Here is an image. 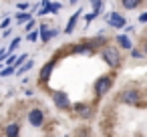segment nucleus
<instances>
[{"mask_svg": "<svg viewBox=\"0 0 147 137\" xmlns=\"http://www.w3.org/2000/svg\"><path fill=\"white\" fill-rule=\"evenodd\" d=\"M101 59H103L111 69H117V67L121 65V53H119L117 47H105V49L101 51Z\"/></svg>", "mask_w": 147, "mask_h": 137, "instance_id": "nucleus-1", "label": "nucleus"}, {"mask_svg": "<svg viewBox=\"0 0 147 137\" xmlns=\"http://www.w3.org/2000/svg\"><path fill=\"white\" fill-rule=\"evenodd\" d=\"M111 87H113V75H103V77H99L95 81L93 91H95L97 97H103V95H107L111 91Z\"/></svg>", "mask_w": 147, "mask_h": 137, "instance_id": "nucleus-2", "label": "nucleus"}, {"mask_svg": "<svg viewBox=\"0 0 147 137\" xmlns=\"http://www.w3.org/2000/svg\"><path fill=\"white\" fill-rule=\"evenodd\" d=\"M53 103L61 111H69L71 109V99H69V95L65 91H53Z\"/></svg>", "mask_w": 147, "mask_h": 137, "instance_id": "nucleus-3", "label": "nucleus"}, {"mask_svg": "<svg viewBox=\"0 0 147 137\" xmlns=\"http://www.w3.org/2000/svg\"><path fill=\"white\" fill-rule=\"evenodd\" d=\"M139 99H141V95H139L137 89H127V91H123L121 97H119V101L125 103V105H137Z\"/></svg>", "mask_w": 147, "mask_h": 137, "instance_id": "nucleus-4", "label": "nucleus"}, {"mask_svg": "<svg viewBox=\"0 0 147 137\" xmlns=\"http://www.w3.org/2000/svg\"><path fill=\"white\" fill-rule=\"evenodd\" d=\"M28 123H30L32 127H40V125L45 123V113H42V109H38V107L30 109V111H28Z\"/></svg>", "mask_w": 147, "mask_h": 137, "instance_id": "nucleus-5", "label": "nucleus"}, {"mask_svg": "<svg viewBox=\"0 0 147 137\" xmlns=\"http://www.w3.org/2000/svg\"><path fill=\"white\" fill-rule=\"evenodd\" d=\"M59 34V30L57 28H51V26H47V24H40L38 26V38L42 40V43H49L53 36H57Z\"/></svg>", "mask_w": 147, "mask_h": 137, "instance_id": "nucleus-6", "label": "nucleus"}, {"mask_svg": "<svg viewBox=\"0 0 147 137\" xmlns=\"http://www.w3.org/2000/svg\"><path fill=\"white\" fill-rule=\"evenodd\" d=\"M107 22H109L113 28H125V24H127L125 18H123L119 12H111V14L107 16Z\"/></svg>", "mask_w": 147, "mask_h": 137, "instance_id": "nucleus-7", "label": "nucleus"}, {"mask_svg": "<svg viewBox=\"0 0 147 137\" xmlns=\"http://www.w3.org/2000/svg\"><path fill=\"white\" fill-rule=\"evenodd\" d=\"M55 61H49L42 69H40V81L42 83H49V79H51V75H53V71H55Z\"/></svg>", "mask_w": 147, "mask_h": 137, "instance_id": "nucleus-8", "label": "nucleus"}, {"mask_svg": "<svg viewBox=\"0 0 147 137\" xmlns=\"http://www.w3.org/2000/svg\"><path fill=\"white\" fill-rule=\"evenodd\" d=\"M75 111H77V115L83 117V119L91 117V105H87V103H77V105H75Z\"/></svg>", "mask_w": 147, "mask_h": 137, "instance_id": "nucleus-9", "label": "nucleus"}, {"mask_svg": "<svg viewBox=\"0 0 147 137\" xmlns=\"http://www.w3.org/2000/svg\"><path fill=\"white\" fill-rule=\"evenodd\" d=\"M81 12H83V10L79 8V10H77V12H75L71 18H69V22H67V28H65V32H67V34H71V32L75 30V26H77V20L81 18Z\"/></svg>", "mask_w": 147, "mask_h": 137, "instance_id": "nucleus-10", "label": "nucleus"}, {"mask_svg": "<svg viewBox=\"0 0 147 137\" xmlns=\"http://www.w3.org/2000/svg\"><path fill=\"white\" fill-rule=\"evenodd\" d=\"M4 133H6L8 137H16V135L20 133V123H16V121H14V123H8L6 129H4Z\"/></svg>", "mask_w": 147, "mask_h": 137, "instance_id": "nucleus-11", "label": "nucleus"}, {"mask_svg": "<svg viewBox=\"0 0 147 137\" xmlns=\"http://www.w3.org/2000/svg\"><path fill=\"white\" fill-rule=\"evenodd\" d=\"M117 43H119V47L125 49V51H131V47H133L127 34H117Z\"/></svg>", "mask_w": 147, "mask_h": 137, "instance_id": "nucleus-12", "label": "nucleus"}, {"mask_svg": "<svg viewBox=\"0 0 147 137\" xmlns=\"http://www.w3.org/2000/svg\"><path fill=\"white\" fill-rule=\"evenodd\" d=\"M75 53H79V55H91L93 53V43H83V45L75 47Z\"/></svg>", "mask_w": 147, "mask_h": 137, "instance_id": "nucleus-13", "label": "nucleus"}, {"mask_svg": "<svg viewBox=\"0 0 147 137\" xmlns=\"http://www.w3.org/2000/svg\"><path fill=\"white\" fill-rule=\"evenodd\" d=\"M121 4H123V8H127V10H135V8L141 4V0H121Z\"/></svg>", "mask_w": 147, "mask_h": 137, "instance_id": "nucleus-14", "label": "nucleus"}, {"mask_svg": "<svg viewBox=\"0 0 147 137\" xmlns=\"http://www.w3.org/2000/svg\"><path fill=\"white\" fill-rule=\"evenodd\" d=\"M32 67H34V61H24V63H22V65H20V67L16 69V73H18V75H22V73L30 71Z\"/></svg>", "mask_w": 147, "mask_h": 137, "instance_id": "nucleus-15", "label": "nucleus"}, {"mask_svg": "<svg viewBox=\"0 0 147 137\" xmlns=\"http://www.w3.org/2000/svg\"><path fill=\"white\" fill-rule=\"evenodd\" d=\"M16 73V67L14 65H6L2 71H0V77H10V75H14Z\"/></svg>", "mask_w": 147, "mask_h": 137, "instance_id": "nucleus-16", "label": "nucleus"}, {"mask_svg": "<svg viewBox=\"0 0 147 137\" xmlns=\"http://www.w3.org/2000/svg\"><path fill=\"white\" fill-rule=\"evenodd\" d=\"M89 2L93 4V12L101 14V8H103V0H89Z\"/></svg>", "mask_w": 147, "mask_h": 137, "instance_id": "nucleus-17", "label": "nucleus"}, {"mask_svg": "<svg viewBox=\"0 0 147 137\" xmlns=\"http://www.w3.org/2000/svg\"><path fill=\"white\" fill-rule=\"evenodd\" d=\"M28 18H32L30 12H20V14H16V22H20V24H24Z\"/></svg>", "mask_w": 147, "mask_h": 137, "instance_id": "nucleus-18", "label": "nucleus"}, {"mask_svg": "<svg viewBox=\"0 0 147 137\" xmlns=\"http://www.w3.org/2000/svg\"><path fill=\"white\" fill-rule=\"evenodd\" d=\"M26 38H28L30 43H36V40H38V30H34V28H32V30L28 32V36H26Z\"/></svg>", "mask_w": 147, "mask_h": 137, "instance_id": "nucleus-19", "label": "nucleus"}, {"mask_svg": "<svg viewBox=\"0 0 147 137\" xmlns=\"http://www.w3.org/2000/svg\"><path fill=\"white\" fill-rule=\"evenodd\" d=\"M18 45H20V36H14V38H12V43H10V47H8V53H12Z\"/></svg>", "mask_w": 147, "mask_h": 137, "instance_id": "nucleus-20", "label": "nucleus"}, {"mask_svg": "<svg viewBox=\"0 0 147 137\" xmlns=\"http://www.w3.org/2000/svg\"><path fill=\"white\" fill-rule=\"evenodd\" d=\"M32 28H34V18H28V20L24 22V30H26V32H30Z\"/></svg>", "mask_w": 147, "mask_h": 137, "instance_id": "nucleus-21", "label": "nucleus"}, {"mask_svg": "<svg viewBox=\"0 0 147 137\" xmlns=\"http://www.w3.org/2000/svg\"><path fill=\"white\" fill-rule=\"evenodd\" d=\"M49 8H51V12L55 14V12H59V10H61V4H59V2H51V4H49Z\"/></svg>", "mask_w": 147, "mask_h": 137, "instance_id": "nucleus-22", "label": "nucleus"}, {"mask_svg": "<svg viewBox=\"0 0 147 137\" xmlns=\"http://www.w3.org/2000/svg\"><path fill=\"white\" fill-rule=\"evenodd\" d=\"M131 57H133V59H141V57H143V51H137V49H131Z\"/></svg>", "mask_w": 147, "mask_h": 137, "instance_id": "nucleus-23", "label": "nucleus"}, {"mask_svg": "<svg viewBox=\"0 0 147 137\" xmlns=\"http://www.w3.org/2000/svg\"><path fill=\"white\" fill-rule=\"evenodd\" d=\"M14 61H16V57L8 53V57H6V61H4V63H6V65H14Z\"/></svg>", "mask_w": 147, "mask_h": 137, "instance_id": "nucleus-24", "label": "nucleus"}, {"mask_svg": "<svg viewBox=\"0 0 147 137\" xmlns=\"http://www.w3.org/2000/svg\"><path fill=\"white\" fill-rule=\"evenodd\" d=\"M6 57H8V51L6 49H0V61H4Z\"/></svg>", "mask_w": 147, "mask_h": 137, "instance_id": "nucleus-25", "label": "nucleus"}, {"mask_svg": "<svg viewBox=\"0 0 147 137\" xmlns=\"http://www.w3.org/2000/svg\"><path fill=\"white\" fill-rule=\"evenodd\" d=\"M97 16H99V14H97V12H91V14H89V16H87V18H85V20H87V24H89V22H91V20H93V18H97Z\"/></svg>", "mask_w": 147, "mask_h": 137, "instance_id": "nucleus-26", "label": "nucleus"}, {"mask_svg": "<svg viewBox=\"0 0 147 137\" xmlns=\"http://www.w3.org/2000/svg\"><path fill=\"white\" fill-rule=\"evenodd\" d=\"M6 26H10V18H4L2 24H0V28H6Z\"/></svg>", "mask_w": 147, "mask_h": 137, "instance_id": "nucleus-27", "label": "nucleus"}, {"mask_svg": "<svg viewBox=\"0 0 147 137\" xmlns=\"http://www.w3.org/2000/svg\"><path fill=\"white\" fill-rule=\"evenodd\" d=\"M18 8H20V10H26L28 4H26V2H18Z\"/></svg>", "mask_w": 147, "mask_h": 137, "instance_id": "nucleus-28", "label": "nucleus"}, {"mask_svg": "<svg viewBox=\"0 0 147 137\" xmlns=\"http://www.w3.org/2000/svg\"><path fill=\"white\" fill-rule=\"evenodd\" d=\"M139 22H147V12H145V14H141V16H139Z\"/></svg>", "mask_w": 147, "mask_h": 137, "instance_id": "nucleus-29", "label": "nucleus"}, {"mask_svg": "<svg viewBox=\"0 0 147 137\" xmlns=\"http://www.w3.org/2000/svg\"><path fill=\"white\" fill-rule=\"evenodd\" d=\"M10 34H12V30H10V28L6 26V28H4V36H10Z\"/></svg>", "mask_w": 147, "mask_h": 137, "instance_id": "nucleus-30", "label": "nucleus"}, {"mask_svg": "<svg viewBox=\"0 0 147 137\" xmlns=\"http://www.w3.org/2000/svg\"><path fill=\"white\" fill-rule=\"evenodd\" d=\"M143 55H147V38L143 40Z\"/></svg>", "mask_w": 147, "mask_h": 137, "instance_id": "nucleus-31", "label": "nucleus"}, {"mask_svg": "<svg viewBox=\"0 0 147 137\" xmlns=\"http://www.w3.org/2000/svg\"><path fill=\"white\" fill-rule=\"evenodd\" d=\"M69 2H71V4H77V2H79V0H69Z\"/></svg>", "mask_w": 147, "mask_h": 137, "instance_id": "nucleus-32", "label": "nucleus"}]
</instances>
